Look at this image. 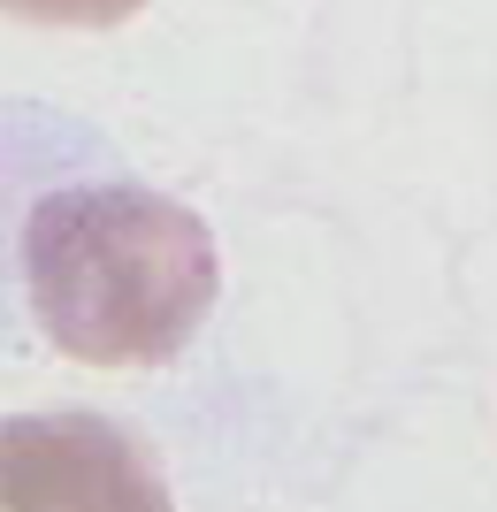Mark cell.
Returning a JSON list of instances; mask_svg holds the SVG:
<instances>
[{
    "instance_id": "cell-3",
    "label": "cell",
    "mask_w": 497,
    "mask_h": 512,
    "mask_svg": "<svg viewBox=\"0 0 497 512\" xmlns=\"http://www.w3.org/2000/svg\"><path fill=\"white\" fill-rule=\"evenodd\" d=\"M153 0H0V16L16 23H54V31H108V23H130Z\"/></svg>"
},
{
    "instance_id": "cell-1",
    "label": "cell",
    "mask_w": 497,
    "mask_h": 512,
    "mask_svg": "<svg viewBox=\"0 0 497 512\" xmlns=\"http://www.w3.org/2000/svg\"><path fill=\"white\" fill-rule=\"evenodd\" d=\"M23 291L46 344L77 367H169L222 299L215 230L146 184L46 192L23 222Z\"/></svg>"
},
{
    "instance_id": "cell-2",
    "label": "cell",
    "mask_w": 497,
    "mask_h": 512,
    "mask_svg": "<svg viewBox=\"0 0 497 512\" xmlns=\"http://www.w3.org/2000/svg\"><path fill=\"white\" fill-rule=\"evenodd\" d=\"M0 512H176L169 474L108 413H8Z\"/></svg>"
}]
</instances>
